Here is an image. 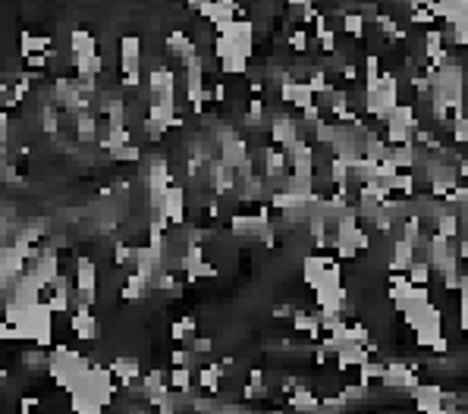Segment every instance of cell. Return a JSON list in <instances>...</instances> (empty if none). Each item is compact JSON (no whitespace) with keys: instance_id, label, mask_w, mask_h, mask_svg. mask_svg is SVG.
<instances>
[{"instance_id":"16","label":"cell","mask_w":468,"mask_h":414,"mask_svg":"<svg viewBox=\"0 0 468 414\" xmlns=\"http://www.w3.org/2000/svg\"><path fill=\"white\" fill-rule=\"evenodd\" d=\"M220 69H223L226 75H246V73H248V63H246V57L233 53V57L220 60Z\"/></svg>"},{"instance_id":"5","label":"cell","mask_w":468,"mask_h":414,"mask_svg":"<svg viewBox=\"0 0 468 414\" xmlns=\"http://www.w3.org/2000/svg\"><path fill=\"white\" fill-rule=\"evenodd\" d=\"M110 377H113V383H119V386H129L132 380H139L141 377V364H139V358H132V355H119V358H113L110 361Z\"/></svg>"},{"instance_id":"11","label":"cell","mask_w":468,"mask_h":414,"mask_svg":"<svg viewBox=\"0 0 468 414\" xmlns=\"http://www.w3.org/2000/svg\"><path fill=\"white\" fill-rule=\"evenodd\" d=\"M145 292H148V282L141 280L139 273H126V280L119 286V295L126 302H139V298H145Z\"/></svg>"},{"instance_id":"3","label":"cell","mask_w":468,"mask_h":414,"mask_svg":"<svg viewBox=\"0 0 468 414\" xmlns=\"http://www.w3.org/2000/svg\"><path fill=\"white\" fill-rule=\"evenodd\" d=\"M69 330L75 333V339L91 342L97 336V320L91 314V304H75L73 314H69Z\"/></svg>"},{"instance_id":"4","label":"cell","mask_w":468,"mask_h":414,"mask_svg":"<svg viewBox=\"0 0 468 414\" xmlns=\"http://www.w3.org/2000/svg\"><path fill=\"white\" fill-rule=\"evenodd\" d=\"M217 148H220V157H217V160L226 163L230 170H239V167H242V163L248 160V141H246V138H239V135H233V138L220 141Z\"/></svg>"},{"instance_id":"8","label":"cell","mask_w":468,"mask_h":414,"mask_svg":"<svg viewBox=\"0 0 468 414\" xmlns=\"http://www.w3.org/2000/svg\"><path fill=\"white\" fill-rule=\"evenodd\" d=\"M54 47L51 35H32V32H23L19 35V53L23 57H32V53H47Z\"/></svg>"},{"instance_id":"15","label":"cell","mask_w":468,"mask_h":414,"mask_svg":"<svg viewBox=\"0 0 468 414\" xmlns=\"http://www.w3.org/2000/svg\"><path fill=\"white\" fill-rule=\"evenodd\" d=\"M141 148L139 145H123V148H117V151H110V160L113 163H141Z\"/></svg>"},{"instance_id":"2","label":"cell","mask_w":468,"mask_h":414,"mask_svg":"<svg viewBox=\"0 0 468 414\" xmlns=\"http://www.w3.org/2000/svg\"><path fill=\"white\" fill-rule=\"evenodd\" d=\"M73 292L79 295V302L95 304V289H97V264L91 258H79L73 270Z\"/></svg>"},{"instance_id":"10","label":"cell","mask_w":468,"mask_h":414,"mask_svg":"<svg viewBox=\"0 0 468 414\" xmlns=\"http://www.w3.org/2000/svg\"><path fill=\"white\" fill-rule=\"evenodd\" d=\"M167 386H170L173 392H186V395H192V386H195V380H192V370L189 367H173L170 374H167Z\"/></svg>"},{"instance_id":"9","label":"cell","mask_w":468,"mask_h":414,"mask_svg":"<svg viewBox=\"0 0 468 414\" xmlns=\"http://www.w3.org/2000/svg\"><path fill=\"white\" fill-rule=\"evenodd\" d=\"M73 132H75V138L82 141V145L95 141V132H97V117H91V110H79V113L73 117Z\"/></svg>"},{"instance_id":"6","label":"cell","mask_w":468,"mask_h":414,"mask_svg":"<svg viewBox=\"0 0 468 414\" xmlns=\"http://www.w3.org/2000/svg\"><path fill=\"white\" fill-rule=\"evenodd\" d=\"M69 51H73V60L97 57V38L89 29H73L69 32Z\"/></svg>"},{"instance_id":"13","label":"cell","mask_w":468,"mask_h":414,"mask_svg":"<svg viewBox=\"0 0 468 414\" xmlns=\"http://www.w3.org/2000/svg\"><path fill=\"white\" fill-rule=\"evenodd\" d=\"M38 117H41V119H38V129L54 138V135L60 132V110H57V107H41V113H38Z\"/></svg>"},{"instance_id":"7","label":"cell","mask_w":468,"mask_h":414,"mask_svg":"<svg viewBox=\"0 0 468 414\" xmlns=\"http://www.w3.org/2000/svg\"><path fill=\"white\" fill-rule=\"evenodd\" d=\"M192 380L208 392V395H217L220 392V380H223V370L220 364H201V367L192 370Z\"/></svg>"},{"instance_id":"12","label":"cell","mask_w":468,"mask_h":414,"mask_svg":"<svg viewBox=\"0 0 468 414\" xmlns=\"http://www.w3.org/2000/svg\"><path fill=\"white\" fill-rule=\"evenodd\" d=\"M340 25L346 35H352V41H364V13H340Z\"/></svg>"},{"instance_id":"14","label":"cell","mask_w":468,"mask_h":414,"mask_svg":"<svg viewBox=\"0 0 468 414\" xmlns=\"http://www.w3.org/2000/svg\"><path fill=\"white\" fill-rule=\"evenodd\" d=\"M47 361H51V352H45V348H29V352L23 355L25 370H32V374H38V370H47Z\"/></svg>"},{"instance_id":"1","label":"cell","mask_w":468,"mask_h":414,"mask_svg":"<svg viewBox=\"0 0 468 414\" xmlns=\"http://www.w3.org/2000/svg\"><path fill=\"white\" fill-rule=\"evenodd\" d=\"M189 214V188H183V182L167 185L164 198H161V217L170 220V226H186Z\"/></svg>"}]
</instances>
